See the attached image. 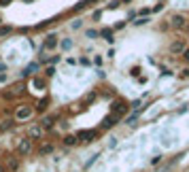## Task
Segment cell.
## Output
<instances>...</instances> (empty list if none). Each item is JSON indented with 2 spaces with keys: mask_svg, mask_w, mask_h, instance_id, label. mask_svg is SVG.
Returning a JSON list of instances; mask_svg holds the SVG:
<instances>
[{
  "mask_svg": "<svg viewBox=\"0 0 189 172\" xmlns=\"http://www.w3.org/2000/svg\"><path fill=\"white\" fill-rule=\"evenodd\" d=\"M170 26L172 28H183L185 26V15H172L170 17Z\"/></svg>",
  "mask_w": 189,
  "mask_h": 172,
  "instance_id": "6",
  "label": "cell"
},
{
  "mask_svg": "<svg viewBox=\"0 0 189 172\" xmlns=\"http://www.w3.org/2000/svg\"><path fill=\"white\" fill-rule=\"evenodd\" d=\"M53 142H45V145H40V149H38V153L40 155H49V153H53Z\"/></svg>",
  "mask_w": 189,
  "mask_h": 172,
  "instance_id": "11",
  "label": "cell"
},
{
  "mask_svg": "<svg viewBox=\"0 0 189 172\" xmlns=\"http://www.w3.org/2000/svg\"><path fill=\"white\" fill-rule=\"evenodd\" d=\"M89 2H98V0H85V4H89Z\"/></svg>",
  "mask_w": 189,
  "mask_h": 172,
  "instance_id": "30",
  "label": "cell"
},
{
  "mask_svg": "<svg viewBox=\"0 0 189 172\" xmlns=\"http://www.w3.org/2000/svg\"><path fill=\"white\" fill-rule=\"evenodd\" d=\"M38 72V64H30V66H26V70L21 74L24 77H32V74H36Z\"/></svg>",
  "mask_w": 189,
  "mask_h": 172,
  "instance_id": "12",
  "label": "cell"
},
{
  "mask_svg": "<svg viewBox=\"0 0 189 172\" xmlns=\"http://www.w3.org/2000/svg\"><path fill=\"white\" fill-rule=\"evenodd\" d=\"M108 7H111V9H117V7H119V0H113V2H111Z\"/></svg>",
  "mask_w": 189,
  "mask_h": 172,
  "instance_id": "24",
  "label": "cell"
},
{
  "mask_svg": "<svg viewBox=\"0 0 189 172\" xmlns=\"http://www.w3.org/2000/svg\"><path fill=\"white\" fill-rule=\"evenodd\" d=\"M13 125H15V121H13V119H7V121H2V123H0V132H7V130H11Z\"/></svg>",
  "mask_w": 189,
  "mask_h": 172,
  "instance_id": "14",
  "label": "cell"
},
{
  "mask_svg": "<svg viewBox=\"0 0 189 172\" xmlns=\"http://www.w3.org/2000/svg\"><path fill=\"white\" fill-rule=\"evenodd\" d=\"M159 2H162V0H159Z\"/></svg>",
  "mask_w": 189,
  "mask_h": 172,
  "instance_id": "32",
  "label": "cell"
},
{
  "mask_svg": "<svg viewBox=\"0 0 189 172\" xmlns=\"http://www.w3.org/2000/svg\"><path fill=\"white\" fill-rule=\"evenodd\" d=\"M115 121H119L117 115H108L106 119L102 121V128H104V130H108V128H113V125H115Z\"/></svg>",
  "mask_w": 189,
  "mask_h": 172,
  "instance_id": "10",
  "label": "cell"
},
{
  "mask_svg": "<svg viewBox=\"0 0 189 172\" xmlns=\"http://www.w3.org/2000/svg\"><path fill=\"white\" fill-rule=\"evenodd\" d=\"M62 47H64V49H70V47H72V40H70V38L62 40Z\"/></svg>",
  "mask_w": 189,
  "mask_h": 172,
  "instance_id": "21",
  "label": "cell"
},
{
  "mask_svg": "<svg viewBox=\"0 0 189 172\" xmlns=\"http://www.w3.org/2000/svg\"><path fill=\"white\" fill-rule=\"evenodd\" d=\"M32 149H34L32 140H30V138H21V140L17 142V155H30Z\"/></svg>",
  "mask_w": 189,
  "mask_h": 172,
  "instance_id": "2",
  "label": "cell"
},
{
  "mask_svg": "<svg viewBox=\"0 0 189 172\" xmlns=\"http://www.w3.org/2000/svg\"><path fill=\"white\" fill-rule=\"evenodd\" d=\"M7 168H9L11 172H17V168H19V160L13 157V155H7Z\"/></svg>",
  "mask_w": 189,
  "mask_h": 172,
  "instance_id": "7",
  "label": "cell"
},
{
  "mask_svg": "<svg viewBox=\"0 0 189 172\" xmlns=\"http://www.w3.org/2000/svg\"><path fill=\"white\" fill-rule=\"evenodd\" d=\"M32 85H34V87H45V81H43V79H38V77H36L34 81H32Z\"/></svg>",
  "mask_w": 189,
  "mask_h": 172,
  "instance_id": "20",
  "label": "cell"
},
{
  "mask_svg": "<svg viewBox=\"0 0 189 172\" xmlns=\"http://www.w3.org/2000/svg\"><path fill=\"white\" fill-rule=\"evenodd\" d=\"M40 134H43V128H38V125L30 130V136H34V138H40Z\"/></svg>",
  "mask_w": 189,
  "mask_h": 172,
  "instance_id": "17",
  "label": "cell"
},
{
  "mask_svg": "<svg viewBox=\"0 0 189 172\" xmlns=\"http://www.w3.org/2000/svg\"><path fill=\"white\" fill-rule=\"evenodd\" d=\"M121 2H132V0H121Z\"/></svg>",
  "mask_w": 189,
  "mask_h": 172,
  "instance_id": "31",
  "label": "cell"
},
{
  "mask_svg": "<svg viewBox=\"0 0 189 172\" xmlns=\"http://www.w3.org/2000/svg\"><path fill=\"white\" fill-rule=\"evenodd\" d=\"M111 111H113V115H117V117H121L123 113L128 111V106H125V102H121V100H117V102H113Z\"/></svg>",
  "mask_w": 189,
  "mask_h": 172,
  "instance_id": "3",
  "label": "cell"
},
{
  "mask_svg": "<svg viewBox=\"0 0 189 172\" xmlns=\"http://www.w3.org/2000/svg\"><path fill=\"white\" fill-rule=\"evenodd\" d=\"M2 81H7V74L4 72H0V83H2Z\"/></svg>",
  "mask_w": 189,
  "mask_h": 172,
  "instance_id": "26",
  "label": "cell"
},
{
  "mask_svg": "<svg viewBox=\"0 0 189 172\" xmlns=\"http://www.w3.org/2000/svg\"><path fill=\"white\" fill-rule=\"evenodd\" d=\"M77 138H79V140H83V142H92V140L96 138V132H94V130H83V132H79V134H77Z\"/></svg>",
  "mask_w": 189,
  "mask_h": 172,
  "instance_id": "5",
  "label": "cell"
},
{
  "mask_svg": "<svg viewBox=\"0 0 189 172\" xmlns=\"http://www.w3.org/2000/svg\"><path fill=\"white\" fill-rule=\"evenodd\" d=\"M53 72H55V68H53V66H49L47 70H45V74H47V77H53Z\"/></svg>",
  "mask_w": 189,
  "mask_h": 172,
  "instance_id": "23",
  "label": "cell"
},
{
  "mask_svg": "<svg viewBox=\"0 0 189 172\" xmlns=\"http://www.w3.org/2000/svg\"><path fill=\"white\" fill-rule=\"evenodd\" d=\"M85 36H87V38H96V36H100V32H96V30H87Z\"/></svg>",
  "mask_w": 189,
  "mask_h": 172,
  "instance_id": "19",
  "label": "cell"
},
{
  "mask_svg": "<svg viewBox=\"0 0 189 172\" xmlns=\"http://www.w3.org/2000/svg\"><path fill=\"white\" fill-rule=\"evenodd\" d=\"M47 104H49V98H43V100H40V102H38V106H36V109H38V111H40V113H43V111H45V109H47Z\"/></svg>",
  "mask_w": 189,
  "mask_h": 172,
  "instance_id": "18",
  "label": "cell"
},
{
  "mask_svg": "<svg viewBox=\"0 0 189 172\" xmlns=\"http://www.w3.org/2000/svg\"><path fill=\"white\" fill-rule=\"evenodd\" d=\"M147 21H149V19H147V17H140V19H136V21H134V24H136V26H142V24H147Z\"/></svg>",
  "mask_w": 189,
  "mask_h": 172,
  "instance_id": "22",
  "label": "cell"
},
{
  "mask_svg": "<svg viewBox=\"0 0 189 172\" xmlns=\"http://www.w3.org/2000/svg\"><path fill=\"white\" fill-rule=\"evenodd\" d=\"M59 117L58 115H47V117H43V121H40V128H45V130H51L53 125H55V121H58Z\"/></svg>",
  "mask_w": 189,
  "mask_h": 172,
  "instance_id": "4",
  "label": "cell"
},
{
  "mask_svg": "<svg viewBox=\"0 0 189 172\" xmlns=\"http://www.w3.org/2000/svg\"><path fill=\"white\" fill-rule=\"evenodd\" d=\"M9 2H11V0H0V4H2V7H7Z\"/></svg>",
  "mask_w": 189,
  "mask_h": 172,
  "instance_id": "27",
  "label": "cell"
},
{
  "mask_svg": "<svg viewBox=\"0 0 189 172\" xmlns=\"http://www.w3.org/2000/svg\"><path fill=\"white\" fill-rule=\"evenodd\" d=\"M77 142H79V138H77V136H72V134H66V136H64V145H66V147H74Z\"/></svg>",
  "mask_w": 189,
  "mask_h": 172,
  "instance_id": "13",
  "label": "cell"
},
{
  "mask_svg": "<svg viewBox=\"0 0 189 172\" xmlns=\"http://www.w3.org/2000/svg\"><path fill=\"white\" fill-rule=\"evenodd\" d=\"M0 172H7V168H4V164H0Z\"/></svg>",
  "mask_w": 189,
  "mask_h": 172,
  "instance_id": "29",
  "label": "cell"
},
{
  "mask_svg": "<svg viewBox=\"0 0 189 172\" xmlns=\"http://www.w3.org/2000/svg\"><path fill=\"white\" fill-rule=\"evenodd\" d=\"M34 115V106H28V104H21L17 111H15V119L17 121H26V119H30Z\"/></svg>",
  "mask_w": 189,
  "mask_h": 172,
  "instance_id": "1",
  "label": "cell"
},
{
  "mask_svg": "<svg viewBox=\"0 0 189 172\" xmlns=\"http://www.w3.org/2000/svg\"><path fill=\"white\" fill-rule=\"evenodd\" d=\"M13 32V28L11 26H0V38L2 36H7V34H11Z\"/></svg>",
  "mask_w": 189,
  "mask_h": 172,
  "instance_id": "16",
  "label": "cell"
},
{
  "mask_svg": "<svg viewBox=\"0 0 189 172\" xmlns=\"http://www.w3.org/2000/svg\"><path fill=\"white\" fill-rule=\"evenodd\" d=\"M183 55H185V62L189 64V49H185V51H183Z\"/></svg>",
  "mask_w": 189,
  "mask_h": 172,
  "instance_id": "25",
  "label": "cell"
},
{
  "mask_svg": "<svg viewBox=\"0 0 189 172\" xmlns=\"http://www.w3.org/2000/svg\"><path fill=\"white\" fill-rule=\"evenodd\" d=\"M170 51H172V53H183V51H185V43H183V40H174V43L170 45Z\"/></svg>",
  "mask_w": 189,
  "mask_h": 172,
  "instance_id": "9",
  "label": "cell"
},
{
  "mask_svg": "<svg viewBox=\"0 0 189 172\" xmlns=\"http://www.w3.org/2000/svg\"><path fill=\"white\" fill-rule=\"evenodd\" d=\"M100 36L104 38V40H108V43H113V40H115V38H113V30H102V32H100Z\"/></svg>",
  "mask_w": 189,
  "mask_h": 172,
  "instance_id": "15",
  "label": "cell"
},
{
  "mask_svg": "<svg viewBox=\"0 0 189 172\" xmlns=\"http://www.w3.org/2000/svg\"><path fill=\"white\" fill-rule=\"evenodd\" d=\"M4 70H7V66H4V64H0V72H4Z\"/></svg>",
  "mask_w": 189,
  "mask_h": 172,
  "instance_id": "28",
  "label": "cell"
},
{
  "mask_svg": "<svg viewBox=\"0 0 189 172\" xmlns=\"http://www.w3.org/2000/svg\"><path fill=\"white\" fill-rule=\"evenodd\" d=\"M45 49H55L58 47V36L55 34H49L47 38H45V45H43Z\"/></svg>",
  "mask_w": 189,
  "mask_h": 172,
  "instance_id": "8",
  "label": "cell"
}]
</instances>
